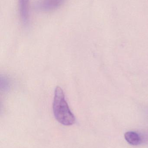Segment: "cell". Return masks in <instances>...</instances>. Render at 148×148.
I'll list each match as a JSON object with an SVG mask.
<instances>
[{
    "instance_id": "cell-1",
    "label": "cell",
    "mask_w": 148,
    "mask_h": 148,
    "mask_svg": "<svg viewBox=\"0 0 148 148\" xmlns=\"http://www.w3.org/2000/svg\"><path fill=\"white\" fill-rule=\"evenodd\" d=\"M53 111L56 119L64 126H71L74 123L75 117L65 100L63 90L57 87L55 90Z\"/></svg>"
},
{
    "instance_id": "cell-4",
    "label": "cell",
    "mask_w": 148,
    "mask_h": 148,
    "mask_svg": "<svg viewBox=\"0 0 148 148\" xmlns=\"http://www.w3.org/2000/svg\"><path fill=\"white\" fill-rule=\"evenodd\" d=\"M125 140L130 145L136 146L141 142V138L138 134L133 131L127 132L124 134Z\"/></svg>"
},
{
    "instance_id": "cell-3",
    "label": "cell",
    "mask_w": 148,
    "mask_h": 148,
    "mask_svg": "<svg viewBox=\"0 0 148 148\" xmlns=\"http://www.w3.org/2000/svg\"><path fill=\"white\" fill-rule=\"evenodd\" d=\"M20 16L24 25H28L29 21V0H18Z\"/></svg>"
},
{
    "instance_id": "cell-5",
    "label": "cell",
    "mask_w": 148,
    "mask_h": 148,
    "mask_svg": "<svg viewBox=\"0 0 148 148\" xmlns=\"http://www.w3.org/2000/svg\"><path fill=\"white\" fill-rule=\"evenodd\" d=\"M8 79L6 77H1V88L3 90H8L10 88V82Z\"/></svg>"
},
{
    "instance_id": "cell-2",
    "label": "cell",
    "mask_w": 148,
    "mask_h": 148,
    "mask_svg": "<svg viewBox=\"0 0 148 148\" xmlns=\"http://www.w3.org/2000/svg\"><path fill=\"white\" fill-rule=\"evenodd\" d=\"M66 0H40L36 3V8L42 11L54 10L61 7Z\"/></svg>"
}]
</instances>
